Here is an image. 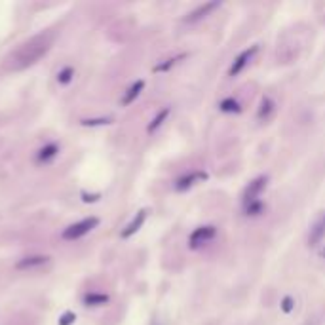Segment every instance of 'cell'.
<instances>
[{
    "mask_svg": "<svg viewBox=\"0 0 325 325\" xmlns=\"http://www.w3.org/2000/svg\"><path fill=\"white\" fill-rule=\"evenodd\" d=\"M170 116V109H164V111L158 112V116L150 122V126H148V133H152V131H156V128H160L164 124V120Z\"/></svg>",
    "mask_w": 325,
    "mask_h": 325,
    "instance_id": "14",
    "label": "cell"
},
{
    "mask_svg": "<svg viewBox=\"0 0 325 325\" xmlns=\"http://www.w3.org/2000/svg\"><path fill=\"white\" fill-rule=\"evenodd\" d=\"M219 107H221L222 112H239V103L234 101V99H224Z\"/></svg>",
    "mask_w": 325,
    "mask_h": 325,
    "instance_id": "16",
    "label": "cell"
},
{
    "mask_svg": "<svg viewBox=\"0 0 325 325\" xmlns=\"http://www.w3.org/2000/svg\"><path fill=\"white\" fill-rule=\"evenodd\" d=\"M143 88H145V82H143V80H137L135 84L131 86L128 92H126V95L122 97V105L126 107V105H129V103L135 101V97L141 94V92H143Z\"/></svg>",
    "mask_w": 325,
    "mask_h": 325,
    "instance_id": "11",
    "label": "cell"
},
{
    "mask_svg": "<svg viewBox=\"0 0 325 325\" xmlns=\"http://www.w3.org/2000/svg\"><path fill=\"white\" fill-rule=\"evenodd\" d=\"M97 222H99L97 217L84 219V221L76 222V224H70L68 228H65L61 236H63V239H78V238H82L84 234H88L90 230H94L95 226H97Z\"/></svg>",
    "mask_w": 325,
    "mask_h": 325,
    "instance_id": "2",
    "label": "cell"
},
{
    "mask_svg": "<svg viewBox=\"0 0 325 325\" xmlns=\"http://www.w3.org/2000/svg\"><path fill=\"white\" fill-rule=\"evenodd\" d=\"M207 175L205 173H202V171H198V173H190V175H187V177H181L177 183H175V188L177 190H187V188H190L196 181H202L205 179Z\"/></svg>",
    "mask_w": 325,
    "mask_h": 325,
    "instance_id": "9",
    "label": "cell"
},
{
    "mask_svg": "<svg viewBox=\"0 0 325 325\" xmlns=\"http://www.w3.org/2000/svg\"><path fill=\"white\" fill-rule=\"evenodd\" d=\"M263 209H265V205H263V202H259V200H253V202H248V204H246V213L253 215V217L263 213Z\"/></svg>",
    "mask_w": 325,
    "mask_h": 325,
    "instance_id": "15",
    "label": "cell"
},
{
    "mask_svg": "<svg viewBox=\"0 0 325 325\" xmlns=\"http://www.w3.org/2000/svg\"><path fill=\"white\" fill-rule=\"evenodd\" d=\"M217 236V228L215 226H200L190 234V248L196 249L202 243H207Z\"/></svg>",
    "mask_w": 325,
    "mask_h": 325,
    "instance_id": "3",
    "label": "cell"
},
{
    "mask_svg": "<svg viewBox=\"0 0 325 325\" xmlns=\"http://www.w3.org/2000/svg\"><path fill=\"white\" fill-rule=\"evenodd\" d=\"M274 111H276V105H274V101L270 99V97H265L263 101H261V107H259V120H268L270 116L274 114Z\"/></svg>",
    "mask_w": 325,
    "mask_h": 325,
    "instance_id": "12",
    "label": "cell"
},
{
    "mask_svg": "<svg viewBox=\"0 0 325 325\" xmlns=\"http://www.w3.org/2000/svg\"><path fill=\"white\" fill-rule=\"evenodd\" d=\"M219 6H221V2H217V0H215V2H205L204 6H200L198 10H194V12H192V14L187 17V21H188V23L200 21V19H204V17L209 14V12H213V10L219 8Z\"/></svg>",
    "mask_w": 325,
    "mask_h": 325,
    "instance_id": "8",
    "label": "cell"
},
{
    "mask_svg": "<svg viewBox=\"0 0 325 325\" xmlns=\"http://www.w3.org/2000/svg\"><path fill=\"white\" fill-rule=\"evenodd\" d=\"M282 308H283V312H291V310H293V299H291V297H285Z\"/></svg>",
    "mask_w": 325,
    "mask_h": 325,
    "instance_id": "20",
    "label": "cell"
},
{
    "mask_svg": "<svg viewBox=\"0 0 325 325\" xmlns=\"http://www.w3.org/2000/svg\"><path fill=\"white\" fill-rule=\"evenodd\" d=\"M145 219H146V211H139L135 219L129 222L128 226H126V230H122V238H129L131 234H135V232L139 230L141 226H143V222H145Z\"/></svg>",
    "mask_w": 325,
    "mask_h": 325,
    "instance_id": "10",
    "label": "cell"
},
{
    "mask_svg": "<svg viewBox=\"0 0 325 325\" xmlns=\"http://www.w3.org/2000/svg\"><path fill=\"white\" fill-rule=\"evenodd\" d=\"M50 50V40H33L31 44H25L23 48H19V50L12 55V63H10V67L14 68V70H19V68H25L29 65H33L36 61L42 57L46 51Z\"/></svg>",
    "mask_w": 325,
    "mask_h": 325,
    "instance_id": "1",
    "label": "cell"
},
{
    "mask_svg": "<svg viewBox=\"0 0 325 325\" xmlns=\"http://www.w3.org/2000/svg\"><path fill=\"white\" fill-rule=\"evenodd\" d=\"M72 321H74V314H70V312H68V314L63 316V319L59 321V325H70Z\"/></svg>",
    "mask_w": 325,
    "mask_h": 325,
    "instance_id": "21",
    "label": "cell"
},
{
    "mask_svg": "<svg viewBox=\"0 0 325 325\" xmlns=\"http://www.w3.org/2000/svg\"><path fill=\"white\" fill-rule=\"evenodd\" d=\"M72 76H74V68L65 67L59 74H57V82H61V84H68V82L72 80Z\"/></svg>",
    "mask_w": 325,
    "mask_h": 325,
    "instance_id": "17",
    "label": "cell"
},
{
    "mask_svg": "<svg viewBox=\"0 0 325 325\" xmlns=\"http://www.w3.org/2000/svg\"><path fill=\"white\" fill-rule=\"evenodd\" d=\"M181 57H183V55H179V57H173V59H168V63H164V65H158V67L154 68V70H168V68H170L171 65H175V63H177Z\"/></svg>",
    "mask_w": 325,
    "mask_h": 325,
    "instance_id": "19",
    "label": "cell"
},
{
    "mask_svg": "<svg viewBox=\"0 0 325 325\" xmlns=\"http://www.w3.org/2000/svg\"><path fill=\"white\" fill-rule=\"evenodd\" d=\"M50 259L46 255H31V257H23L19 263H16L17 270H31V268H40L48 263Z\"/></svg>",
    "mask_w": 325,
    "mask_h": 325,
    "instance_id": "5",
    "label": "cell"
},
{
    "mask_svg": "<svg viewBox=\"0 0 325 325\" xmlns=\"http://www.w3.org/2000/svg\"><path fill=\"white\" fill-rule=\"evenodd\" d=\"M321 239H325V213L310 228V238H308V241H310V246H317Z\"/></svg>",
    "mask_w": 325,
    "mask_h": 325,
    "instance_id": "6",
    "label": "cell"
},
{
    "mask_svg": "<svg viewBox=\"0 0 325 325\" xmlns=\"http://www.w3.org/2000/svg\"><path fill=\"white\" fill-rule=\"evenodd\" d=\"M257 51H259V48H257V46H251L249 50L241 51L238 57H236V61L232 63V67H230V70H228V74H230V76H238L239 72L243 70V67L248 65L249 61L253 59V55H255Z\"/></svg>",
    "mask_w": 325,
    "mask_h": 325,
    "instance_id": "4",
    "label": "cell"
},
{
    "mask_svg": "<svg viewBox=\"0 0 325 325\" xmlns=\"http://www.w3.org/2000/svg\"><path fill=\"white\" fill-rule=\"evenodd\" d=\"M57 152H59L57 145H55V143H48L44 148L38 150V160H40V162H48V160H51V158H55Z\"/></svg>",
    "mask_w": 325,
    "mask_h": 325,
    "instance_id": "13",
    "label": "cell"
},
{
    "mask_svg": "<svg viewBox=\"0 0 325 325\" xmlns=\"http://www.w3.org/2000/svg\"><path fill=\"white\" fill-rule=\"evenodd\" d=\"M86 302L88 304H103V302H107V295H88L86 297Z\"/></svg>",
    "mask_w": 325,
    "mask_h": 325,
    "instance_id": "18",
    "label": "cell"
},
{
    "mask_svg": "<svg viewBox=\"0 0 325 325\" xmlns=\"http://www.w3.org/2000/svg\"><path fill=\"white\" fill-rule=\"evenodd\" d=\"M266 187V177H259V179H255L253 183H249V187L246 188V194H243V198H246V204L248 202H253V200H257V196L265 190Z\"/></svg>",
    "mask_w": 325,
    "mask_h": 325,
    "instance_id": "7",
    "label": "cell"
}]
</instances>
